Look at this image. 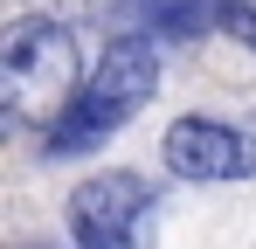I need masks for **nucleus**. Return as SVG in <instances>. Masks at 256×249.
<instances>
[{
  "instance_id": "1",
  "label": "nucleus",
  "mask_w": 256,
  "mask_h": 249,
  "mask_svg": "<svg viewBox=\"0 0 256 249\" xmlns=\"http://www.w3.org/2000/svg\"><path fill=\"white\" fill-rule=\"evenodd\" d=\"M76 90H84V56L62 21L21 14L0 28V146L48 132Z\"/></svg>"
},
{
  "instance_id": "2",
  "label": "nucleus",
  "mask_w": 256,
  "mask_h": 249,
  "mask_svg": "<svg viewBox=\"0 0 256 249\" xmlns=\"http://www.w3.org/2000/svg\"><path fill=\"white\" fill-rule=\"evenodd\" d=\"M152 90H160V42L118 28L111 48L90 62L84 90L70 97V111L42 132V152L48 160H76V152H90V146H104L118 124H132L138 111H146Z\"/></svg>"
},
{
  "instance_id": "3",
  "label": "nucleus",
  "mask_w": 256,
  "mask_h": 249,
  "mask_svg": "<svg viewBox=\"0 0 256 249\" xmlns=\"http://www.w3.org/2000/svg\"><path fill=\"white\" fill-rule=\"evenodd\" d=\"M152 214H160V187L146 173H90L70 194V236L76 249H152Z\"/></svg>"
},
{
  "instance_id": "4",
  "label": "nucleus",
  "mask_w": 256,
  "mask_h": 249,
  "mask_svg": "<svg viewBox=\"0 0 256 249\" xmlns=\"http://www.w3.org/2000/svg\"><path fill=\"white\" fill-rule=\"evenodd\" d=\"M160 152H166L173 180H250L256 173V124H236V118H173Z\"/></svg>"
},
{
  "instance_id": "5",
  "label": "nucleus",
  "mask_w": 256,
  "mask_h": 249,
  "mask_svg": "<svg viewBox=\"0 0 256 249\" xmlns=\"http://www.w3.org/2000/svg\"><path fill=\"white\" fill-rule=\"evenodd\" d=\"M214 14H222V0H118V28L152 42H194L214 28Z\"/></svg>"
},
{
  "instance_id": "6",
  "label": "nucleus",
  "mask_w": 256,
  "mask_h": 249,
  "mask_svg": "<svg viewBox=\"0 0 256 249\" xmlns=\"http://www.w3.org/2000/svg\"><path fill=\"white\" fill-rule=\"evenodd\" d=\"M214 28H222V35H236V42H242V48L256 56V0H222Z\"/></svg>"
}]
</instances>
